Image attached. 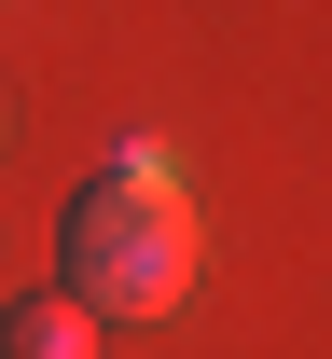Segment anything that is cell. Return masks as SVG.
<instances>
[{"label":"cell","mask_w":332,"mask_h":359,"mask_svg":"<svg viewBox=\"0 0 332 359\" xmlns=\"http://www.w3.org/2000/svg\"><path fill=\"white\" fill-rule=\"evenodd\" d=\"M55 263H69V304L84 318H166L194 290V208L166 152H111V166L69 194L55 222Z\"/></svg>","instance_id":"cell-1"},{"label":"cell","mask_w":332,"mask_h":359,"mask_svg":"<svg viewBox=\"0 0 332 359\" xmlns=\"http://www.w3.org/2000/svg\"><path fill=\"white\" fill-rule=\"evenodd\" d=\"M0 359H97V318L55 290V304H14L0 318Z\"/></svg>","instance_id":"cell-2"}]
</instances>
